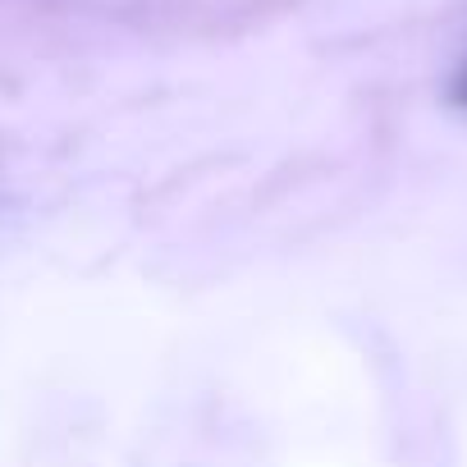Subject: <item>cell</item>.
Here are the masks:
<instances>
[{"mask_svg": "<svg viewBox=\"0 0 467 467\" xmlns=\"http://www.w3.org/2000/svg\"><path fill=\"white\" fill-rule=\"evenodd\" d=\"M453 97H458V101H462V106H467V69H462V74H458V88H453Z\"/></svg>", "mask_w": 467, "mask_h": 467, "instance_id": "obj_1", "label": "cell"}]
</instances>
